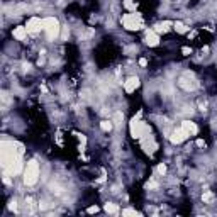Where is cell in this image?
Listing matches in <instances>:
<instances>
[{"label":"cell","instance_id":"cell-16","mask_svg":"<svg viewBox=\"0 0 217 217\" xmlns=\"http://www.w3.org/2000/svg\"><path fill=\"white\" fill-rule=\"evenodd\" d=\"M124 5L127 7V9H136V5L131 2V0H126V2H124Z\"/></svg>","mask_w":217,"mask_h":217},{"label":"cell","instance_id":"cell-14","mask_svg":"<svg viewBox=\"0 0 217 217\" xmlns=\"http://www.w3.org/2000/svg\"><path fill=\"white\" fill-rule=\"evenodd\" d=\"M212 198H214V195H212L210 192H207V193L202 195V200H204V202H209V200H212Z\"/></svg>","mask_w":217,"mask_h":217},{"label":"cell","instance_id":"cell-5","mask_svg":"<svg viewBox=\"0 0 217 217\" xmlns=\"http://www.w3.org/2000/svg\"><path fill=\"white\" fill-rule=\"evenodd\" d=\"M187 137H188V134H187L182 127H178V129H175V131H173L171 136H170V141H171L173 144H180V143H183Z\"/></svg>","mask_w":217,"mask_h":217},{"label":"cell","instance_id":"cell-15","mask_svg":"<svg viewBox=\"0 0 217 217\" xmlns=\"http://www.w3.org/2000/svg\"><path fill=\"white\" fill-rule=\"evenodd\" d=\"M158 173H160V175H165V173H166V165H160V166H158Z\"/></svg>","mask_w":217,"mask_h":217},{"label":"cell","instance_id":"cell-2","mask_svg":"<svg viewBox=\"0 0 217 217\" xmlns=\"http://www.w3.org/2000/svg\"><path fill=\"white\" fill-rule=\"evenodd\" d=\"M42 26H44L42 31H44L48 41H54V39L60 38L61 27H60V22H58L56 17H46V19H42Z\"/></svg>","mask_w":217,"mask_h":217},{"label":"cell","instance_id":"cell-10","mask_svg":"<svg viewBox=\"0 0 217 217\" xmlns=\"http://www.w3.org/2000/svg\"><path fill=\"white\" fill-rule=\"evenodd\" d=\"M104 210H105L107 214H119V207L115 204H112V202H107V204L104 205Z\"/></svg>","mask_w":217,"mask_h":217},{"label":"cell","instance_id":"cell-20","mask_svg":"<svg viewBox=\"0 0 217 217\" xmlns=\"http://www.w3.org/2000/svg\"><path fill=\"white\" fill-rule=\"evenodd\" d=\"M197 146H198V148H204V146H205V141H204V139H198V141H197Z\"/></svg>","mask_w":217,"mask_h":217},{"label":"cell","instance_id":"cell-8","mask_svg":"<svg viewBox=\"0 0 217 217\" xmlns=\"http://www.w3.org/2000/svg\"><path fill=\"white\" fill-rule=\"evenodd\" d=\"M146 42L149 46H158L160 44V36H158V32L154 31V29H149V31L146 32Z\"/></svg>","mask_w":217,"mask_h":217},{"label":"cell","instance_id":"cell-1","mask_svg":"<svg viewBox=\"0 0 217 217\" xmlns=\"http://www.w3.org/2000/svg\"><path fill=\"white\" fill-rule=\"evenodd\" d=\"M39 175H41V168H39V163L31 160L27 163L26 170H24V183H26L27 187H32L38 183L39 180Z\"/></svg>","mask_w":217,"mask_h":217},{"label":"cell","instance_id":"cell-7","mask_svg":"<svg viewBox=\"0 0 217 217\" xmlns=\"http://www.w3.org/2000/svg\"><path fill=\"white\" fill-rule=\"evenodd\" d=\"M137 86H139V78L137 77H131V78H127V82H124V90L127 93H132Z\"/></svg>","mask_w":217,"mask_h":217},{"label":"cell","instance_id":"cell-9","mask_svg":"<svg viewBox=\"0 0 217 217\" xmlns=\"http://www.w3.org/2000/svg\"><path fill=\"white\" fill-rule=\"evenodd\" d=\"M180 127H182V129H183V131H185L188 136H193V134H197V131H198V127L195 126V122H192V121H183Z\"/></svg>","mask_w":217,"mask_h":217},{"label":"cell","instance_id":"cell-18","mask_svg":"<svg viewBox=\"0 0 217 217\" xmlns=\"http://www.w3.org/2000/svg\"><path fill=\"white\" fill-rule=\"evenodd\" d=\"M139 66H148V60H146V58H141V60H139Z\"/></svg>","mask_w":217,"mask_h":217},{"label":"cell","instance_id":"cell-4","mask_svg":"<svg viewBox=\"0 0 217 217\" xmlns=\"http://www.w3.org/2000/svg\"><path fill=\"white\" fill-rule=\"evenodd\" d=\"M26 27H27V32L31 36H38L39 32L44 29V26H42V19H39V17H31V19L27 20Z\"/></svg>","mask_w":217,"mask_h":217},{"label":"cell","instance_id":"cell-17","mask_svg":"<svg viewBox=\"0 0 217 217\" xmlns=\"http://www.w3.org/2000/svg\"><path fill=\"white\" fill-rule=\"evenodd\" d=\"M88 212L90 214H97V212H99V207H97V205H92V207H88Z\"/></svg>","mask_w":217,"mask_h":217},{"label":"cell","instance_id":"cell-12","mask_svg":"<svg viewBox=\"0 0 217 217\" xmlns=\"http://www.w3.org/2000/svg\"><path fill=\"white\" fill-rule=\"evenodd\" d=\"M173 26H175V29H176L178 32H185V31H187V26H183L182 22H175Z\"/></svg>","mask_w":217,"mask_h":217},{"label":"cell","instance_id":"cell-6","mask_svg":"<svg viewBox=\"0 0 217 217\" xmlns=\"http://www.w3.org/2000/svg\"><path fill=\"white\" fill-rule=\"evenodd\" d=\"M12 36L17 39V41H26V39H27V36H29L27 27H26V26H17V27H14Z\"/></svg>","mask_w":217,"mask_h":217},{"label":"cell","instance_id":"cell-3","mask_svg":"<svg viewBox=\"0 0 217 217\" xmlns=\"http://www.w3.org/2000/svg\"><path fill=\"white\" fill-rule=\"evenodd\" d=\"M122 26L129 31H136V29H141L143 20L137 14H126V16H122Z\"/></svg>","mask_w":217,"mask_h":217},{"label":"cell","instance_id":"cell-11","mask_svg":"<svg viewBox=\"0 0 217 217\" xmlns=\"http://www.w3.org/2000/svg\"><path fill=\"white\" fill-rule=\"evenodd\" d=\"M100 129H102L104 132H108V131H112V121H102L100 122Z\"/></svg>","mask_w":217,"mask_h":217},{"label":"cell","instance_id":"cell-13","mask_svg":"<svg viewBox=\"0 0 217 217\" xmlns=\"http://www.w3.org/2000/svg\"><path fill=\"white\" fill-rule=\"evenodd\" d=\"M139 212H136V210H132V209H124L122 210V215H137Z\"/></svg>","mask_w":217,"mask_h":217},{"label":"cell","instance_id":"cell-19","mask_svg":"<svg viewBox=\"0 0 217 217\" xmlns=\"http://www.w3.org/2000/svg\"><path fill=\"white\" fill-rule=\"evenodd\" d=\"M182 53L185 54V56H188V54H192V49H190V48H187V46H185V48H182Z\"/></svg>","mask_w":217,"mask_h":217}]
</instances>
